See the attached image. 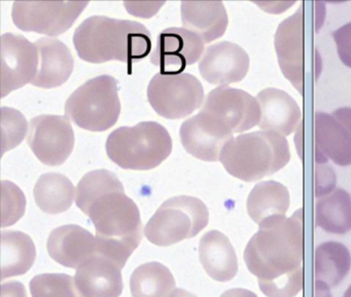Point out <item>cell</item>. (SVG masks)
<instances>
[{
    "mask_svg": "<svg viewBox=\"0 0 351 297\" xmlns=\"http://www.w3.org/2000/svg\"><path fill=\"white\" fill-rule=\"evenodd\" d=\"M75 203L94 223L98 253L124 268L143 233L141 213L116 174L95 170L77 186Z\"/></svg>",
    "mask_w": 351,
    "mask_h": 297,
    "instance_id": "cell-1",
    "label": "cell"
},
{
    "mask_svg": "<svg viewBox=\"0 0 351 297\" xmlns=\"http://www.w3.org/2000/svg\"><path fill=\"white\" fill-rule=\"evenodd\" d=\"M303 210L271 223L252 237L244 251L248 270L268 297H295L303 289Z\"/></svg>",
    "mask_w": 351,
    "mask_h": 297,
    "instance_id": "cell-2",
    "label": "cell"
},
{
    "mask_svg": "<svg viewBox=\"0 0 351 297\" xmlns=\"http://www.w3.org/2000/svg\"><path fill=\"white\" fill-rule=\"evenodd\" d=\"M73 44L82 60L93 64L120 61L132 66L149 56L151 34L138 22L117 20L104 16L88 18L75 30Z\"/></svg>",
    "mask_w": 351,
    "mask_h": 297,
    "instance_id": "cell-3",
    "label": "cell"
},
{
    "mask_svg": "<svg viewBox=\"0 0 351 297\" xmlns=\"http://www.w3.org/2000/svg\"><path fill=\"white\" fill-rule=\"evenodd\" d=\"M291 159L289 143L282 135L256 131L239 135L226 144L219 161L228 173L245 182L272 175Z\"/></svg>",
    "mask_w": 351,
    "mask_h": 297,
    "instance_id": "cell-4",
    "label": "cell"
},
{
    "mask_svg": "<svg viewBox=\"0 0 351 297\" xmlns=\"http://www.w3.org/2000/svg\"><path fill=\"white\" fill-rule=\"evenodd\" d=\"M108 157L126 170L147 171L161 165L172 151V139L159 122H143L114 130L106 141Z\"/></svg>",
    "mask_w": 351,
    "mask_h": 297,
    "instance_id": "cell-5",
    "label": "cell"
},
{
    "mask_svg": "<svg viewBox=\"0 0 351 297\" xmlns=\"http://www.w3.org/2000/svg\"><path fill=\"white\" fill-rule=\"evenodd\" d=\"M118 81L110 75L90 79L75 90L65 103V114L77 127L104 132L114 127L121 114Z\"/></svg>",
    "mask_w": 351,
    "mask_h": 297,
    "instance_id": "cell-6",
    "label": "cell"
},
{
    "mask_svg": "<svg viewBox=\"0 0 351 297\" xmlns=\"http://www.w3.org/2000/svg\"><path fill=\"white\" fill-rule=\"evenodd\" d=\"M206 205L195 196H174L164 202L145 225V235L154 245L168 247L196 237L208 224Z\"/></svg>",
    "mask_w": 351,
    "mask_h": 297,
    "instance_id": "cell-7",
    "label": "cell"
},
{
    "mask_svg": "<svg viewBox=\"0 0 351 297\" xmlns=\"http://www.w3.org/2000/svg\"><path fill=\"white\" fill-rule=\"evenodd\" d=\"M147 99L160 116L180 120L200 108L204 90L200 81L190 73H159L149 83Z\"/></svg>",
    "mask_w": 351,
    "mask_h": 297,
    "instance_id": "cell-8",
    "label": "cell"
},
{
    "mask_svg": "<svg viewBox=\"0 0 351 297\" xmlns=\"http://www.w3.org/2000/svg\"><path fill=\"white\" fill-rule=\"evenodd\" d=\"M89 1H15L14 23L22 31L59 36L71 29Z\"/></svg>",
    "mask_w": 351,
    "mask_h": 297,
    "instance_id": "cell-9",
    "label": "cell"
},
{
    "mask_svg": "<svg viewBox=\"0 0 351 297\" xmlns=\"http://www.w3.org/2000/svg\"><path fill=\"white\" fill-rule=\"evenodd\" d=\"M28 145L44 165L61 166L75 147V133L69 118L40 116L29 122Z\"/></svg>",
    "mask_w": 351,
    "mask_h": 297,
    "instance_id": "cell-10",
    "label": "cell"
},
{
    "mask_svg": "<svg viewBox=\"0 0 351 297\" xmlns=\"http://www.w3.org/2000/svg\"><path fill=\"white\" fill-rule=\"evenodd\" d=\"M201 112L215 116L233 133H242L260 125L262 110L256 98L246 92L219 87L207 96Z\"/></svg>",
    "mask_w": 351,
    "mask_h": 297,
    "instance_id": "cell-11",
    "label": "cell"
},
{
    "mask_svg": "<svg viewBox=\"0 0 351 297\" xmlns=\"http://www.w3.org/2000/svg\"><path fill=\"white\" fill-rule=\"evenodd\" d=\"M40 67L36 44L19 34L1 36V97L32 83Z\"/></svg>",
    "mask_w": 351,
    "mask_h": 297,
    "instance_id": "cell-12",
    "label": "cell"
},
{
    "mask_svg": "<svg viewBox=\"0 0 351 297\" xmlns=\"http://www.w3.org/2000/svg\"><path fill=\"white\" fill-rule=\"evenodd\" d=\"M180 140L186 153L204 162H217L233 132L215 116L200 112L180 127Z\"/></svg>",
    "mask_w": 351,
    "mask_h": 297,
    "instance_id": "cell-13",
    "label": "cell"
},
{
    "mask_svg": "<svg viewBox=\"0 0 351 297\" xmlns=\"http://www.w3.org/2000/svg\"><path fill=\"white\" fill-rule=\"evenodd\" d=\"M204 42L186 28H168L158 36L151 62L161 73H182L204 52Z\"/></svg>",
    "mask_w": 351,
    "mask_h": 297,
    "instance_id": "cell-14",
    "label": "cell"
},
{
    "mask_svg": "<svg viewBox=\"0 0 351 297\" xmlns=\"http://www.w3.org/2000/svg\"><path fill=\"white\" fill-rule=\"evenodd\" d=\"M250 69L247 53L230 42H217L208 47L199 63L201 77L211 85L226 87L241 81Z\"/></svg>",
    "mask_w": 351,
    "mask_h": 297,
    "instance_id": "cell-15",
    "label": "cell"
},
{
    "mask_svg": "<svg viewBox=\"0 0 351 297\" xmlns=\"http://www.w3.org/2000/svg\"><path fill=\"white\" fill-rule=\"evenodd\" d=\"M304 16L300 8L295 15L281 22L275 34V50L279 66L291 85L303 93Z\"/></svg>",
    "mask_w": 351,
    "mask_h": 297,
    "instance_id": "cell-16",
    "label": "cell"
},
{
    "mask_svg": "<svg viewBox=\"0 0 351 297\" xmlns=\"http://www.w3.org/2000/svg\"><path fill=\"white\" fill-rule=\"evenodd\" d=\"M49 255L63 266L77 268L86 260L98 254L97 240L79 225L57 227L47 243Z\"/></svg>",
    "mask_w": 351,
    "mask_h": 297,
    "instance_id": "cell-17",
    "label": "cell"
},
{
    "mask_svg": "<svg viewBox=\"0 0 351 297\" xmlns=\"http://www.w3.org/2000/svg\"><path fill=\"white\" fill-rule=\"evenodd\" d=\"M121 270L119 264L98 253L77 268L75 283L86 297H120L123 291Z\"/></svg>",
    "mask_w": 351,
    "mask_h": 297,
    "instance_id": "cell-18",
    "label": "cell"
},
{
    "mask_svg": "<svg viewBox=\"0 0 351 297\" xmlns=\"http://www.w3.org/2000/svg\"><path fill=\"white\" fill-rule=\"evenodd\" d=\"M256 99L262 110L258 126L263 131L289 136L297 130L301 122V109L287 92L268 88L260 92Z\"/></svg>",
    "mask_w": 351,
    "mask_h": 297,
    "instance_id": "cell-19",
    "label": "cell"
},
{
    "mask_svg": "<svg viewBox=\"0 0 351 297\" xmlns=\"http://www.w3.org/2000/svg\"><path fill=\"white\" fill-rule=\"evenodd\" d=\"M36 44L40 54V67L32 85L42 89H54L66 83L75 67L69 49L55 38H40Z\"/></svg>",
    "mask_w": 351,
    "mask_h": 297,
    "instance_id": "cell-20",
    "label": "cell"
},
{
    "mask_svg": "<svg viewBox=\"0 0 351 297\" xmlns=\"http://www.w3.org/2000/svg\"><path fill=\"white\" fill-rule=\"evenodd\" d=\"M182 21L186 29L204 44L221 38L227 30V11L221 1H182Z\"/></svg>",
    "mask_w": 351,
    "mask_h": 297,
    "instance_id": "cell-21",
    "label": "cell"
},
{
    "mask_svg": "<svg viewBox=\"0 0 351 297\" xmlns=\"http://www.w3.org/2000/svg\"><path fill=\"white\" fill-rule=\"evenodd\" d=\"M199 259L207 274L217 282H228L237 274L235 249L221 231H210L201 237Z\"/></svg>",
    "mask_w": 351,
    "mask_h": 297,
    "instance_id": "cell-22",
    "label": "cell"
},
{
    "mask_svg": "<svg viewBox=\"0 0 351 297\" xmlns=\"http://www.w3.org/2000/svg\"><path fill=\"white\" fill-rule=\"evenodd\" d=\"M314 132L318 161L324 157L342 167L351 165V133L332 114L317 112Z\"/></svg>",
    "mask_w": 351,
    "mask_h": 297,
    "instance_id": "cell-23",
    "label": "cell"
},
{
    "mask_svg": "<svg viewBox=\"0 0 351 297\" xmlns=\"http://www.w3.org/2000/svg\"><path fill=\"white\" fill-rule=\"evenodd\" d=\"M289 203L287 186L273 180L260 182L248 196V215L258 227H265L285 219Z\"/></svg>",
    "mask_w": 351,
    "mask_h": 297,
    "instance_id": "cell-24",
    "label": "cell"
},
{
    "mask_svg": "<svg viewBox=\"0 0 351 297\" xmlns=\"http://www.w3.org/2000/svg\"><path fill=\"white\" fill-rule=\"evenodd\" d=\"M36 258V245L29 235L22 231H1V278L26 274Z\"/></svg>",
    "mask_w": 351,
    "mask_h": 297,
    "instance_id": "cell-25",
    "label": "cell"
},
{
    "mask_svg": "<svg viewBox=\"0 0 351 297\" xmlns=\"http://www.w3.org/2000/svg\"><path fill=\"white\" fill-rule=\"evenodd\" d=\"M315 224L326 233L345 235L351 231V196L343 188H335L318 198Z\"/></svg>",
    "mask_w": 351,
    "mask_h": 297,
    "instance_id": "cell-26",
    "label": "cell"
},
{
    "mask_svg": "<svg viewBox=\"0 0 351 297\" xmlns=\"http://www.w3.org/2000/svg\"><path fill=\"white\" fill-rule=\"evenodd\" d=\"M75 186L62 174L47 173L40 176L34 186L36 205L43 212L55 215L65 212L75 201Z\"/></svg>",
    "mask_w": 351,
    "mask_h": 297,
    "instance_id": "cell-27",
    "label": "cell"
},
{
    "mask_svg": "<svg viewBox=\"0 0 351 297\" xmlns=\"http://www.w3.org/2000/svg\"><path fill=\"white\" fill-rule=\"evenodd\" d=\"M351 268L348 248L338 242H326L315 250V282L335 287L347 276Z\"/></svg>",
    "mask_w": 351,
    "mask_h": 297,
    "instance_id": "cell-28",
    "label": "cell"
},
{
    "mask_svg": "<svg viewBox=\"0 0 351 297\" xmlns=\"http://www.w3.org/2000/svg\"><path fill=\"white\" fill-rule=\"evenodd\" d=\"M174 288L173 274L160 262L141 264L131 276L132 297H169Z\"/></svg>",
    "mask_w": 351,
    "mask_h": 297,
    "instance_id": "cell-29",
    "label": "cell"
},
{
    "mask_svg": "<svg viewBox=\"0 0 351 297\" xmlns=\"http://www.w3.org/2000/svg\"><path fill=\"white\" fill-rule=\"evenodd\" d=\"M32 297H86L69 274H38L30 281Z\"/></svg>",
    "mask_w": 351,
    "mask_h": 297,
    "instance_id": "cell-30",
    "label": "cell"
},
{
    "mask_svg": "<svg viewBox=\"0 0 351 297\" xmlns=\"http://www.w3.org/2000/svg\"><path fill=\"white\" fill-rule=\"evenodd\" d=\"M25 116L11 107L1 108V155L21 144L27 134Z\"/></svg>",
    "mask_w": 351,
    "mask_h": 297,
    "instance_id": "cell-31",
    "label": "cell"
},
{
    "mask_svg": "<svg viewBox=\"0 0 351 297\" xmlns=\"http://www.w3.org/2000/svg\"><path fill=\"white\" fill-rule=\"evenodd\" d=\"M1 196H3V220L1 227L15 224L25 213L26 198L22 190L11 181L1 182Z\"/></svg>",
    "mask_w": 351,
    "mask_h": 297,
    "instance_id": "cell-32",
    "label": "cell"
},
{
    "mask_svg": "<svg viewBox=\"0 0 351 297\" xmlns=\"http://www.w3.org/2000/svg\"><path fill=\"white\" fill-rule=\"evenodd\" d=\"M339 58L345 66L351 68V22L332 32Z\"/></svg>",
    "mask_w": 351,
    "mask_h": 297,
    "instance_id": "cell-33",
    "label": "cell"
},
{
    "mask_svg": "<svg viewBox=\"0 0 351 297\" xmlns=\"http://www.w3.org/2000/svg\"><path fill=\"white\" fill-rule=\"evenodd\" d=\"M166 1H125L127 12L136 17L149 19L159 12Z\"/></svg>",
    "mask_w": 351,
    "mask_h": 297,
    "instance_id": "cell-34",
    "label": "cell"
},
{
    "mask_svg": "<svg viewBox=\"0 0 351 297\" xmlns=\"http://www.w3.org/2000/svg\"><path fill=\"white\" fill-rule=\"evenodd\" d=\"M1 297H28L25 287L20 282L3 283L1 286Z\"/></svg>",
    "mask_w": 351,
    "mask_h": 297,
    "instance_id": "cell-35",
    "label": "cell"
},
{
    "mask_svg": "<svg viewBox=\"0 0 351 297\" xmlns=\"http://www.w3.org/2000/svg\"><path fill=\"white\" fill-rule=\"evenodd\" d=\"M332 116L338 120L351 133V108L342 107L335 110Z\"/></svg>",
    "mask_w": 351,
    "mask_h": 297,
    "instance_id": "cell-36",
    "label": "cell"
},
{
    "mask_svg": "<svg viewBox=\"0 0 351 297\" xmlns=\"http://www.w3.org/2000/svg\"><path fill=\"white\" fill-rule=\"evenodd\" d=\"M256 5H260L265 12H269V13H278L279 12L287 11L291 5H293V3H256Z\"/></svg>",
    "mask_w": 351,
    "mask_h": 297,
    "instance_id": "cell-37",
    "label": "cell"
},
{
    "mask_svg": "<svg viewBox=\"0 0 351 297\" xmlns=\"http://www.w3.org/2000/svg\"><path fill=\"white\" fill-rule=\"evenodd\" d=\"M221 297H258L256 294H254L252 291L246 290V289L235 288L230 289V290L226 291Z\"/></svg>",
    "mask_w": 351,
    "mask_h": 297,
    "instance_id": "cell-38",
    "label": "cell"
},
{
    "mask_svg": "<svg viewBox=\"0 0 351 297\" xmlns=\"http://www.w3.org/2000/svg\"><path fill=\"white\" fill-rule=\"evenodd\" d=\"M316 297H332L330 296V287L322 283L315 282Z\"/></svg>",
    "mask_w": 351,
    "mask_h": 297,
    "instance_id": "cell-39",
    "label": "cell"
},
{
    "mask_svg": "<svg viewBox=\"0 0 351 297\" xmlns=\"http://www.w3.org/2000/svg\"><path fill=\"white\" fill-rule=\"evenodd\" d=\"M169 297H197L193 293L184 290V289H176Z\"/></svg>",
    "mask_w": 351,
    "mask_h": 297,
    "instance_id": "cell-40",
    "label": "cell"
},
{
    "mask_svg": "<svg viewBox=\"0 0 351 297\" xmlns=\"http://www.w3.org/2000/svg\"><path fill=\"white\" fill-rule=\"evenodd\" d=\"M343 297H351V285L347 289L346 292H345L344 296Z\"/></svg>",
    "mask_w": 351,
    "mask_h": 297,
    "instance_id": "cell-41",
    "label": "cell"
}]
</instances>
